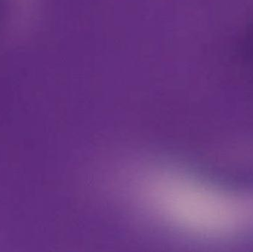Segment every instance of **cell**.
I'll use <instances>...</instances> for the list:
<instances>
[{
	"label": "cell",
	"instance_id": "6da1fadb",
	"mask_svg": "<svg viewBox=\"0 0 253 252\" xmlns=\"http://www.w3.org/2000/svg\"><path fill=\"white\" fill-rule=\"evenodd\" d=\"M238 51L244 66L253 71V23L244 33L239 41Z\"/></svg>",
	"mask_w": 253,
	"mask_h": 252
}]
</instances>
